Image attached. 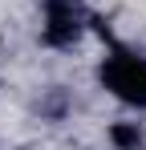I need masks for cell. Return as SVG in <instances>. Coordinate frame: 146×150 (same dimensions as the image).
<instances>
[{"instance_id": "1", "label": "cell", "mask_w": 146, "mask_h": 150, "mask_svg": "<svg viewBox=\"0 0 146 150\" xmlns=\"http://www.w3.org/2000/svg\"><path fill=\"white\" fill-rule=\"evenodd\" d=\"M101 85L130 110H146V57L134 49H110L101 61Z\"/></svg>"}, {"instance_id": "2", "label": "cell", "mask_w": 146, "mask_h": 150, "mask_svg": "<svg viewBox=\"0 0 146 150\" xmlns=\"http://www.w3.org/2000/svg\"><path fill=\"white\" fill-rule=\"evenodd\" d=\"M41 37L49 45L65 49L81 37V8L77 0H45V25H41Z\"/></svg>"}, {"instance_id": "3", "label": "cell", "mask_w": 146, "mask_h": 150, "mask_svg": "<svg viewBox=\"0 0 146 150\" xmlns=\"http://www.w3.org/2000/svg\"><path fill=\"white\" fill-rule=\"evenodd\" d=\"M110 142H114V146L118 150H142V126L138 122H118L114 126V130H110Z\"/></svg>"}]
</instances>
